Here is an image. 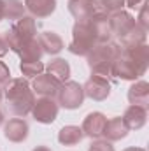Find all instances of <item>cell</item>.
I'll return each mask as SVG.
<instances>
[{"mask_svg":"<svg viewBox=\"0 0 149 151\" xmlns=\"http://www.w3.org/2000/svg\"><path fill=\"white\" fill-rule=\"evenodd\" d=\"M107 25H109V28H111L112 35H116V37L121 39L123 35H126L137 23H135V18H133L128 11L121 9V11H116V12H111V14H109Z\"/></svg>","mask_w":149,"mask_h":151,"instance_id":"cell-9","label":"cell"},{"mask_svg":"<svg viewBox=\"0 0 149 151\" xmlns=\"http://www.w3.org/2000/svg\"><path fill=\"white\" fill-rule=\"evenodd\" d=\"M128 102L133 106H149V83L146 81H137L128 88Z\"/></svg>","mask_w":149,"mask_h":151,"instance_id":"cell-17","label":"cell"},{"mask_svg":"<svg viewBox=\"0 0 149 151\" xmlns=\"http://www.w3.org/2000/svg\"><path fill=\"white\" fill-rule=\"evenodd\" d=\"M4 19V0H0V21Z\"/></svg>","mask_w":149,"mask_h":151,"instance_id":"cell-32","label":"cell"},{"mask_svg":"<svg viewBox=\"0 0 149 151\" xmlns=\"http://www.w3.org/2000/svg\"><path fill=\"white\" fill-rule=\"evenodd\" d=\"M56 97H58V106H62L65 109H79L82 106V102H84L82 84L69 79V81L62 83Z\"/></svg>","mask_w":149,"mask_h":151,"instance_id":"cell-6","label":"cell"},{"mask_svg":"<svg viewBox=\"0 0 149 151\" xmlns=\"http://www.w3.org/2000/svg\"><path fill=\"white\" fill-rule=\"evenodd\" d=\"M135 23H137V27H140L142 30H149V12H148V2L144 0L142 4H140V9H139V18L135 19Z\"/></svg>","mask_w":149,"mask_h":151,"instance_id":"cell-26","label":"cell"},{"mask_svg":"<svg viewBox=\"0 0 149 151\" xmlns=\"http://www.w3.org/2000/svg\"><path fill=\"white\" fill-rule=\"evenodd\" d=\"M46 65L39 60V62H21L19 63V70L25 77H37L44 72Z\"/></svg>","mask_w":149,"mask_h":151,"instance_id":"cell-25","label":"cell"},{"mask_svg":"<svg viewBox=\"0 0 149 151\" xmlns=\"http://www.w3.org/2000/svg\"><path fill=\"white\" fill-rule=\"evenodd\" d=\"M60 111V106L54 99L51 97H40L34 102V107H32V116L34 119L39 123H44V125H49L56 119Z\"/></svg>","mask_w":149,"mask_h":151,"instance_id":"cell-7","label":"cell"},{"mask_svg":"<svg viewBox=\"0 0 149 151\" xmlns=\"http://www.w3.org/2000/svg\"><path fill=\"white\" fill-rule=\"evenodd\" d=\"M142 69L148 70L149 67V46L148 44H140V46H135V47H123Z\"/></svg>","mask_w":149,"mask_h":151,"instance_id":"cell-24","label":"cell"},{"mask_svg":"<svg viewBox=\"0 0 149 151\" xmlns=\"http://www.w3.org/2000/svg\"><path fill=\"white\" fill-rule=\"evenodd\" d=\"M146 74V69H142L125 49H121V55L116 58L112 65V77L125 79V81H135Z\"/></svg>","mask_w":149,"mask_h":151,"instance_id":"cell-5","label":"cell"},{"mask_svg":"<svg viewBox=\"0 0 149 151\" xmlns=\"http://www.w3.org/2000/svg\"><path fill=\"white\" fill-rule=\"evenodd\" d=\"M128 128L125 125V121L121 119V116H114L111 119H107L105 127H104V132H102V137L109 142H116V141H121L128 135Z\"/></svg>","mask_w":149,"mask_h":151,"instance_id":"cell-14","label":"cell"},{"mask_svg":"<svg viewBox=\"0 0 149 151\" xmlns=\"http://www.w3.org/2000/svg\"><path fill=\"white\" fill-rule=\"evenodd\" d=\"M123 151H146L144 148H126V150H123Z\"/></svg>","mask_w":149,"mask_h":151,"instance_id":"cell-35","label":"cell"},{"mask_svg":"<svg viewBox=\"0 0 149 151\" xmlns=\"http://www.w3.org/2000/svg\"><path fill=\"white\" fill-rule=\"evenodd\" d=\"M28 132H30V127H28V123L23 118H12V119H9L4 125V135L11 142H23V141H27Z\"/></svg>","mask_w":149,"mask_h":151,"instance_id":"cell-11","label":"cell"},{"mask_svg":"<svg viewBox=\"0 0 149 151\" xmlns=\"http://www.w3.org/2000/svg\"><path fill=\"white\" fill-rule=\"evenodd\" d=\"M44 70L49 76H53L54 79H58L60 83H65V81L70 79V65H69V62L65 58H54V60H51L46 65Z\"/></svg>","mask_w":149,"mask_h":151,"instance_id":"cell-19","label":"cell"},{"mask_svg":"<svg viewBox=\"0 0 149 151\" xmlns=\"http://www.w3.org/2000/svg\"><path fill=\"white\" fill-rule=\"evenodd\" d=\"M37 40H39V44H40V47H42V53L44 55H58L65 47L62 37L56 32L46 30V32H42V34L37 35Z\"/></svg>","mask_w":149,"mask_h":151,"instance_id":"cell-15","label":"cell"},{"mask_svg":"<svg viewBox=\"0 0 149 151\" xmlns=\"http://www.w3.org/2000/svg\"><path fill=\"white\" fill-rule=\"evenodd\" d=\"M93 2L95 0H69V12L75 18V21L91 19L93 14Z\"/></svg>","mask_w":149,"mask_h":151,"instance_id":"cell-18","label":"cell"},{"mask_svg":"<svg viewBox=\"0 0 149 151\" xmlns=\"http://www.w3.org/2000/svg\"><path fill=\"white\" fill-rule=\"evenodd\" d=\"M82 137L84 134L81 127H75V125H67L58 132V142L63 146H75L82 141Z\"/></svg>","mask_w":149,"mask_h":151,"instance_id":"cell-20","label":"cell"},{"mask_svg":"<svg viewBox=\"0 0 149 151\" xmlns=\"http://www.w3.org/2000/svg\"><path fill=\"white\" fill-rule=\"evenodd\" d=\"M4 97L7 100V107L14 116L25 118L32 113L35 95L30 83L25 77H11L4 84Z\"/></svg>","mask_w":149,"mask_h":151,"instance_id":"cell-1","label":"cell"},{"mask_svg":"<svg viewBox=\"0 0 149 151\" xmlns=\"http://www.w3.org/2000/svg\"><path fill=\"white\" fill-rule=\"evenodd\" d=\"M146 39H148V32L135 25L126 35L121 37V46H123V47H135V46L146 44Z\"/></svg>","mask_w":149,"mask_h":151,"instance_id":"cell-23","label":"cell"},{"mask_svg":"<svg viewBox=\"0 0 149 151\" xmlns=\"http://www.w3.org/2000/svg\"><path fill=\"white\" fill-rule=\"evenodd\" d=\"M2 99H4V88L0 86V102H2Z\"/></svg>","mask_w":149,"mask_h":151,"instance_id":"cell-36","label":"cell"},{"mask_svg":"<svg viewBox=\"0 0 149 151\" xmlns=\"http://www.w3.org/2000/svg\"><path fill=\"white\" fill-rule=\"evenodd\" d=\"M82 90H84V97H90L95 102H102L111 95V83L107 77L91 74L90 79L84 83Z\"/></svg>","mask_w":149,"mask_h":151,"instance_id":"cell-8","label":"cell"},{"mask_svg":"<svg viewBox=\"0 0 149 151\" xmlns=\"http://www.w3.org/2000/svg\"><path fill=\"white\" fill-rule=\"evenodd\" d=\"M121 119L125 121L128 130H140L146 125V121H148V107L130 104Z\"/></svg>","mask_w":149,"mask_h":151,"instance_id":"cell-13","label":"cell"},{"mask_svg":"<svg viewBox=\"0 0 149 151\" xmlns=\"http://www.w3.org/2000/svg\"><path fill=\"white\" fill-rule=\"evenodd\" d=\"M16 55L21 58V62H39L44 53H42V47H40V44H39L37 37H35L34 40L27 42Z\"/></svg>","mask_w":149,"mask_h":151,"instance_id":"cell-21","label":"cell"},{"mask_svg":"<svg viewBox=\"0 0 149 151\" xmlns=\"http://www.w3.org/2000/svg\"><path fill=\"white\" fill-rule=\"evenodd\" d=\"M107 11H109V14L111 12H116V11H121L126 4H125V0H98Z\"/></svg>","mask_w":149,"mask_h":151,"instance_id":"cell-28","label":"cell"},{"mask_svg":"<svg viewBox=\"0 0 149 151\" xmlns=\"http://www.w3.org/2000/svg\"><path fill=\"white\" fill-rule=\"evenodd\" d=\"M34 151H51V150H49L47 146H37V148H35Z\"/></svg>","mask_w":149,"mask_h":151,"instance_id":"cell-34","label":"cell"},{"mask_svg":"<svg viewBox=\"0 0 149 151\" xmlns=\"http://www.w3.org/2000/svg\"><path fill=\"white\" fill-rule=\"evenodd\" d=\"M32 88H34V93H37L40 97H51V99H54L56 97V93H58V90H60V86H62V83L58 81V79H54L53 76H49L47 72L37 77H34V83L30 84Z\"/></svg>","mask_w":149,"mask_h":151,"instance_id":"cell-10","label":"cell"},{"mask_svg":"<svg viewBox=\"0 0 149 151\" xmlns=\"http://www.w3.org/2000/svg\"><path fill=\"white\" fill-rule=\"evenodd\" d=\"M4 123H5V114H4V111H2V109H0V127H2Z\"/></svg>","mask_w":149,"mask_h":151,"instance_id":"cell-33","label":"cell"},{"mask_svg":"<svg viewBox=\"0 0 149 151\" xmlns=\"http://www.w3.org/2000/svg\"><path fill=\"white\" fill-rule=\"evenodd\" d=\"M88 151H114V146H112V142L105 141V139H95L90 144Z\"/></svg>","mask_w":149,"mask_h":151,"instance_id":"cell-27","label":"cell"},{"mask_svg":"<svg viewBox=\"0 0 149 151\" xmlns=\"http://www.w3.org/2000/svg\"><path fill=\"white\" fill-rule=\"evenodd\" d=\"M144 0H125V4H126V7H132V9H135L137 5H140Z\"/></svg>","mask_w":149,"mask_h":151,"instance_id":"cell-31","label":"cell"},{"mask_svg":"<svg viewBox=\"0 0 149 151\" xmlns=\"http://www.w3.org/2000/svg\"><path fill=\"white\" fill-rule=\"evenodd\" d=\"M7 53H9V46H7L5 39L0 35V58H2V56H5Z\"/></svg>","mask_w":149,"mask_h":151,"instance_id":"cell-30","label":"cell"},{"mask_svg":"<svg viewBox=\"0 0 149 151\" xmlns=\"http://www.w3.org/2000/svg\"><path fill=\"white\" fill-rule=\"evenodd\" d=\"M23 4L32 18H47L56 9V0H25Z\"/></svg>","mask_w":149,"mask_h":151,"instance_id":"cell-16","label":"cell"},{"mask_svg":"<svg viewBox=\"0 0 149 151\" xmlns=\"http://www.w3.org/2000/svg\"><path fill=\"white\" fill-rule=\"evenodd\" d=\"M35 37H37V23H35V18L32 16L19 18L4 35L9 49L14 53H18L27 42L34 40Z\"/></svg>","mask_w":149,"mask_h":151,"instance_id":"cell-4","label":"cell"},{"mask_svg":"<svg viewBox=\"0 0 149 151\" xmlns=\"http://www.w3.org/2000/svg\"><path fill=\"white\" fill-rule=\"evenodd\" d=\"M9 79H11V70H9V67H7L4 62H0V86H4Z\"/></svg>","mask_w":149,"mask_h":151,"instance_id":"cell-29","label":"cell"},{"mask_svg":"<svg viewBox=\"0 0 149 151\" xmlns=\"http://www.w3.org/2000/svg\"><path fill=\"white\" fill-rule=\"evenodd\" d=\"M25 4L23 0H4V19L9 21H18L19 18L25 16Z\"/></svg>","mask_w":149,"mask_h":151,"instance_id":"cell-22","label":"cell"},{"mask_svg":"<svg viewBox=\"0 0 149 151\" xmlns=\"http://www.w3.org/2000/svg\"><path fill=\"white\" fill-rule=\"evenodd\" d=\"M121 46L116 44V42H104V44H97L90 55L86 56L88 58V65H90V70L91 74L102 76V77H112V65L116 62V58L121 55Z\"/></svg>","mask_w":149,"mask_h":151,"instance_id":"cell-2","label":"cell"},{"mask_svg":"<svg viewBox=\"0 0 149 151\" xmlns=\"http://www.w3.org/2000/svg\"><path fill=\"white\" fill-rule=\"evenodd\" d=\"M105 123H107L105 114L95 111V113H90L86 118H84L81 130H82V134H84V135H88V137H91V139H100V137H102V132H104Z\"/></svg>","mask_w":149,"mask_h":151,"instance_id":"cell-12","label":"cell"},{"mask_svg":"<svg viewBox=\"0 0 149 151\" xmlns=\"http://www.w3.org/2000/svg\"><path fill=\"white\" fill-rule=\"evenodd\" d=\"M97 44H98L97 23L91 19L75 21V25L72 27V42L69 44V51L77 56H88Z\"/></svg>","mask_w":149,"mask_h":151,"instance_id":"cell-3","label":"cell"}]
</instances>
